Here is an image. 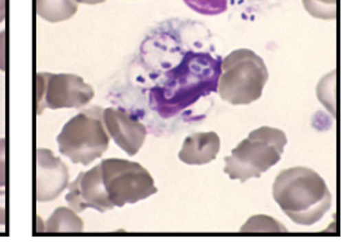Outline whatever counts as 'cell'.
Here are the masks:
<instances>
[{
  "label": "cell",
  "mask_w": 352,
  "mask_h": 247,
  "mask_svg": "<svg viewBox=\"0 0 352 247\" xmlns=\"http://www.w3.org/2000/svg\"><path fill=\"white\" fill-rule=\"evenodd\" d=\"M272 196L283 213L298 225L316 224L331 207L327 183L314 169L297 166L281 171Z\"/></svg>",
  "instance_id": "cell-1"
},
{
  "label": "cell",
  "mask_w": 352,
  "mask_h": 247,
  "mask_svg": "<svg viewBox=\"0 0 352 247\" xmlns=\"http://www.w3.org/2000/svg\"><path fill=\"white\" fill-rule=\"evenodd\" d=\"M336 71H331L320 80L318 86V97L320 102L333 115H336Z\"/></svg>",
  "instance_id": "cell-15"
},
{
  "label": "cell",
  "mask_w": 352,
  "mask_h": 247,
  "mask_svg": "<svg viewBox=\"0 0 352 247\" xmlns=\"http://www.w3.org/2000/svg\"><path fill=\"white\" fill-rule=\"evenodd\" d=\"M66 202L76 213H83L87 209L105 213L116 206L110 201L109 196L102 183L101 166L98 165L86 172H80L77 179L67 185Z\"/></svg>",
  "instance_id": "cell-7"
},
{
  "label": "cell",
  "mask_w": 352,
  "mask_h": 247,
  "mask_svg": "<svg viewBox=\"0 0 352 247\" xmlns=\"http://www.w3.org/2000/svg\"><path fill=\"white\" fill-rule=\"evenodd\" d=\"M69 185V169L50 149H36L35 197L38 202L54 201Z\"/></svg>",
  "instance_id": "cell-8"
},
{
  "label": "cell",
  "mask_w": 352,
  "mask_h": 247,
  "mask_svg": "<svg viewBox=\"0 0 352 247\" xmlns=\"http://www.w3.org/2000/svg\"><path fill=\"white\" fill-rule=\"evenodd\" d=\"M286 144L284 131L268 126L259 127L232 150L230 157L224 158V172L230 179L241 183L261 178L280 162Z\"/></svg>",
  "instance_id": "cell-2"
},
{
  "label": "cell",
  "mask_w": 352,
  "mask_h": 247,
  "mask_svg": "<svg viewBox=\"0 0 352 247\" xmlns=\"http://www.w3.org/2000/svg\"><path fill=\"white\" fill-rule=\"evenodd\" d=\"M241 233H285V225L277 222L272 216L254 215L240 229Z\"/></svg>",
  "instance_id": "cell-13"
},
{
  "label": "cell",
  "mask_w": 352,
  "mask_h": 247,
  "mask_svg": "<svg viewBox=\"0 0 352 247\" xmlns=\"http://www.w3.org/2000/svg\"><path fill=\"white\" fill-rule=\"evenodd\" d=\"M267 82L263 58L252 49L240 48L221 61L218 93L231 105H249L262 97Z\"/></svg>",
  "instance_id": "cell-3"
},
{
  "label": "cell",
  "mask_w": 352,
  "mask_h": 247,
  "mask_svg": "<svg viewBox=\"0 0 352 247\" xmlns=\"http://www.w3.org/2000/svg\"><path fill=\"white\" fill-rule=\"evenodd\" d=\"M305 10L320 20H334L337 17V0H302Z\"/></svg>",
  "instance_id": "cell-14"
},
{
  "label": "cell",
  "mask_w": 352,
  "mask_h": 247,
  "mask_svg": "<svg viewBox=\"0 0 352 247\" xmlns=\"http://www.w3.org/2000/svg\"><path fill=\"white\" fill-rule=\"evenodd\" d=\"M77 1L78 4L82 3V4H89V5H94V4H100V3H104L107 0H74Z\"/></svg>",
  "instance_id": "cell-20"
},
{
  "label": "cell",
  "mask_w": 352,
  "mask_h": 247,
  "mask_svg": "<svg viewBox=\"0 0 352 247\" xmlns=\"http://www.w3.org/2000/svg\"><path fill=\"white\" fill-rule=\"evenodd\" d=\"M36 114L45 109L82 108L95 97V91L76 74L38 73L36 77Z\"/></svg>",
  "instance_id": "cell-6"
},
{
  "label": "cell",
  "mask_w": 352,
  "mask_h": 247,
  "mask_svg": "<svg viewBox=\"0 0 352 247\" xmlns=\"http://www.w3.org/2000/svg\"><path fill=\"white\" fill-rule=\"evenodd\" d=\"M100 166L104 187L116 207L143 201L158 191L149 171L138 162L109 158Z\"/></svg>",
  "instance_id": "cell-5"
},
{
  "label": "cell",
  "mask_w": 352,
  "mask_h": 247,
  "mask_svg": "<svg viewBox=\"0 0 352 247\" xmlns=\"http://www.w3.org/2000/svg\"><path fill=\"white\" fill-rule=\"evenodd\" d=\"M6 30L0 33V70H6Z\"/></svg>",
  "instance_id": "cell-17"
},
{
  "label": "cell",
  "mask_w": 352,
  "mask_h": 247,
  "mask_svg": "<svg viewBox=\"0 0 352 247\" xmlns=\"http://www.w3.org/2000/svg\"><path fill=\"white\" fill-rule=\"evenodd\" d=\"M102 109L94 106L73 117L57 136L58 150L73 163L91 165L109 148L110 136L102 121Z\"/></svg>",
  "instance_id": "cell-4"
},
{
  "label": "cell",
  "mask_w": 352,
  "mask_h": 247,
  "mask_svg": "<svg viewBox=\"0 0 352 247\" xmlns=\"http://www.w3.org/2000/svg\"><path fill=\"white\" fill-rule=\"evenodd\" d=\"M85 231V223L70 207H58L44 224L47 233H80Z\"/></svg>",
  "instance_id": "cell-12"
},
{
  "label": "cell",
  "mask_w": 352,
  "mask_h": 247,
  "mask_svg": "<svg viewBox=\"0 0 352 247\" xmlns=\"http://www.w3.org/2000/svg\"><path fill=\"white\" fill-rule=\"evenodd\" d=\"M220 150L217 132H197L188 136L179 152V159L189 166H202L212 162Z\"/></svg>",
  "instance_id": "cell-10"
},
{
  "label": "cell",
  "mask_w": 352,
  "mask_h": 247,
  "mask_svg": "<svg viewBox=\"0 0 352 247\" xmlns=\"http://www.w3.org/2000/svg\"><path fill=\"white\" fill-rule=\"evenodd\" d=\"M102 121L108 135L123 152L129 156L138 154L146 137V128L142 122L132 118L126 110L117 108L105 109L102 112Z\"/></svg>",
  "instance_id": "cell-9"
},
{
  "label": "cell",
  "mask_w": 352,
  "mask_h": 247,
  "mask_svg": "<svg viewBox=\"0 0 352 247\" xmlns=\"http://www.w3.org/2000/svg\"><path fill=\"white\" fill-rule=\"evenodd\" d=\"M6 11H7V0H0V23L6 20Z\"/></svg>",
  "instance_id": "cell-19"
},
{
  "label": "cell",
  "mask_w": 352,
  "mask_h": 247,
  "mask_svg": "<svg viewBox=\"0 0 352 247\" xmlns=\"http://www.w3.org/2000/svg\"><path fill=\"white\" fill-rule=\"evenodd\" d=\"M7 184V169H6V139H0V188Z\"/></svg>",
  "instance_id": "cell-16"
},
{
  "label": "cell",
  "mask_w": 352,
  "mask_h": 247,
  "mask_svg": "<svg viewBox=\"0 0 352 247\" xmlns=\"http://www.w3.org/2000/svg\"><path fill=\"white\" fill-rule=\"evenodd\" d=\"M35 10L44 21L63 23L77 13L78 3L74 0H35Z\"/></svg>",
  "instance_id": "cell-11"
},
{
  "label": "cell",
  "mask_w": 352,
  "mask_h": 247,
  "mask_svg": "<svg viewBox=\"0 0 352 247\" xmlns=\"http://www.w3.org/2000/svg\"><path fill=\"white\" fill-rule=\"evenodd\" d=\"M7 213H6V189L0 188V225H6Z\"/></svg>",
  "instance_id": "cell-18"
}]
</instances>
